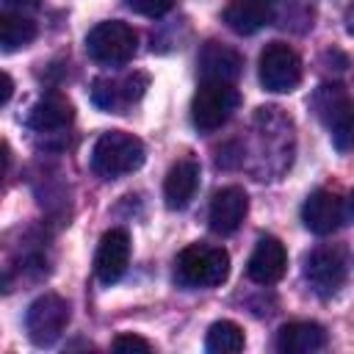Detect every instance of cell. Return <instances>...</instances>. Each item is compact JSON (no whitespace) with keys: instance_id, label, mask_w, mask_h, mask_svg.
Wrapping results in <instances>:
<instances>
[{"instance_id":"1","label":"cell","mask_w":354,"mask_h":354,"mask_svg":"<svg viewBox=\"0 0 354 354\" xmlns=\"http://www.w3.org/2000/svg\"><path fill=\"white\" fill-rule=\"evenodd\" d=\"M144 158L147 152L141 138L124 130H108L91 147V171L102 180H119L141 169Z\"/></svg>"},{"instance_id":"2","label":"cell","mask_w":354,"mask_h":354,"mask_svg":"<svg viewBox=\"0 0 354 354\" xmlns=\"http://www.w3.org/2000/svg\"><path fill=\"white\" fill-rule=\"evenodd\" d=\"M230 274V254L221 246L191 243L174 260V279L183 288H216Z\"/></svg>"},{"instance_id":"3","label":"cell","mask_w":354,"mask_h":354,"mask_svg":"<svg viewBox=\"0 0 354 354\" xmlns=\"http://www.w3.org/2000/svg\"><path fill=\"white\" fill-rule=\"evenodd\" d=\"M313 111L326 127L337 152L354 149V100L340 83H324L313 94Z\"/></svg>"},{"instance_id":"4","label":"cell","mask_w":354,"mask_h":354,"mask_svg":"<svg viewBox=\"0 0 354 354\" xmlns=\"http://www.w3.org/2000/svg\"><path fill=\"white\" fill-rule=\"evenodd\" d=\"M241 94L227 80H202L191 100V122L199 133H213L235 113Z\"/></svg>"},{"instance_id":"5","label":"cell","mask_w":354,"mask_h":354,"mask_svg":"<svg viewBox=\"0 0 354 354\" xmlns=\"http://www.w3.org/2000/svg\"><path fill=\"white\" fill-rule=\"evenodd\" d=\"M136 50H138V36L122 19H105L94 25L86 36V53L105 66L127 64L136 55Z\"/></svg>"},{"instance_id":"6","label":"cell","mask_w":354,"mask_h":354,"mask_svg":"<svg viewBox=\"0 0 354 354\" xmlns=\"http://www.w3.org/2000/svg\"><path fill=\"white\" fill-rule=\"evenodd\" d=\"M257 75L266 91L288 94L301 83V58L285 41H271L257 58Z\"/></svg>"},{"instance_id":"7","label":"cell","mask_w":354,"mask_h":354,"mask_svg":"<svg viewBox=\"0 0 354 354\" xmlns=\"http://www.w3.org/2000/svg\"><path fill=\"white\" fill-rule=\"evenodd\" d=\"M69 324V301L58 293H44L30 301L25 313V329L28 337L36 346H53Z\"/></svg>"},{"instance_id":"8","label":"cell","mask_w":354,"mask_h":354,"mask_svg":"<svg viewBox=\"0 0 354 354\" xmlns=\"http://www.w3.org/2000/svg\"><path fill=\"white\" fill-rule=\"evenodd\" d=\"M346 254L337 246H318L304 257V279L321 299L335 296L346 282Z\"/></svg>"},{"instance_id":"9","label":"cell","mask_w":354,"mask_h":354,"mask_svg":"<svg viewBox=\"0 0 354 354\" xmlns=\"http://www.w3.org/2000/svg\"><path fill=\"white\" fill-rule=\"evenodd\" d=\"M127 263H130V235L127 230L113 227L100 238V246L94 254V274L102 285H113L124 277Z\"/></svg>"},{"instance_id":"10","label":"cell","mask_w":354,"mask_h":354,"mask_svg":"<svg viewBox=\"0 0 354 354\" xmlns=\"http://www.w3.org/2000/svg\"><path fill=\"white\" fill-rule=\"evenodd\" d=\"M249 213V196L243 188L238 185H227V188H218L210 199V210H207V221H210V230L218 232V235H232L243 218Z\"/></svg>"},{"instance_id":"11","label":"cell","mask_w":354,"mask_h":354,"mask_svg":"<svg viewBox=\"0 0 354 354\" xmlns=\"http://www.w3.org/2000/svg\"><path fill=\"white\" fill-rule=\"evenodd\" d=\"M285 268H288V252H285L282 241L274 235H263L246 263L249 279L257 285H274L282 279Z\"/></svg>"},{"instance_id":"12","label":"cell","mask_w":354,"mask_h":354,"mask_svg":"<svg viewBox=\"0 0 354 354\" xmlns=\"http://www.w3.org/2000/svg\"><path fill=\"white\" fill-rule=\"evenodd\" d=\"M301 221L313 235H332L343 221V202L332 191H313L301 205Z\"/></svg>"},{"instance_id":"13","label":"cell","mask_w":354,"mask_h":354,"mask_svg":"<svg viewBox=\"0 0 354 354\" xmlns=\"http://www.w3.org/2000/svg\"><path fill=\"white\" fill-rule=\"evenodd\" d=\"M277 0H227L224 22L230 30L241 36H252L274 19Z\"/></svg>"},{"instance_id":"14","label":"cell","mask_w":354,"mask_h":354,"mask_svg":"<svg viewBox=\"0 0 354 354\" xmlns=\"http://www.w3.org/2000/svg\"><path fill=\"white\" fill-rule=\"evenodd\" d=\"M199 72L202 80H227L235 83L238 75L243 72V58L235 47L221 44V41H207L199 53Z\"/></svg>"},{"instance_id":"15","label":"cell","mask_w":354,"mask_h":354,"mask_svg":"<svg viewBox=\"0 0 354 354\" xmlns=\"http://www.w3.org/2000/svg\"><path fill=\"white\" fill-rule=\"evenodd\" d=\"M199 188V163L194 158H180L163 180V199L169 210H183Z\"/></svg>"},{"instance_id":"16","label":"cell","mask_w":354,"mask_h":354,"mask_svg":"<svg viewBox=\"0 0 354 354\" xmlns=\"http://www.w3.org/2000/svg\"><path fill=\"white\" fill-rule=\"evenodd\" d=\"M326 346V329L315 321H290L277 332V348L282 354H310Z\"/></svg>"},{"instance_id":"17","label":"cell","mask_w":354,"mask_h":354,"mask_svg":"<svg viewBox=\"0 0 354 354\" xmlns=\"http://www.w3.org/2000/svg\"><path fill=\"white\" fill-rule=\"evenodd\" d=\"M75 116L72 102L64 94H44L30 111H28V127L36 133H53V130H64Z\"/></svg>"},{"instance_id":"18","label":"cell","mask_w":354,"mask_h":354,"mask_svg":"<svg viewBox=\"0 0 354 354\" xmlns=\"http://www.w3.org/2000/svg\"><path fill=\"white\" fill-rule=\"evenodd\" d=\"M36 39V22L22 14H0V47L3 53H14L19 47H28Z\"/></svg>"},{"instance_id":"19","label":"cell","mask_w":354,"mask_h":354,"mask_svg":"<svg viewBox=\"0 0 354 354\" xmlns=\"http://www.w3.org/2000/svg\"><path fill=\"white\" fill-rule=\"evenodd\" d=\"M243 343H246L243 329L235 321H216V324H210L207 337H205V348L210 354H238L243 348Z\"/></svg>"},{"instance_id":"20","label":"cell","mask_w":354,"mask_h":354,"mask_svg":"<svg viewBox=\"0 0 354 354\" xmlns=\"http://www.w3.org/2000/svg\"><path fill=\"white\" fill-rule=\"evenodd\" d=\"M91 102H94L97 108H102V111H116L119 102H124L122 86L113 83L111 77H97V80L91 83Z\"/></svg>"},{"instance_id":"21","label":"cell","mask_w":354,"mask_h":354,"mask_svg":"<svg viewBox=\"0 0 354 354\" xmlns=\"http://www.w3.org/2000/svg\"><path fill=\"white\" fill-rule=\"evenodd\" d=\"M124 3L133 14H141V17H149V19L163 17L174 6V0H124Z\"/></svg>"},{"instance_id":"22","label":"cell","mask_w":354,"mask_h":354,"mask_svg":"<svg viewBox=\"0 0 354 354\" xmlns=\"http://www.w3.org/2000/svg\"><path fill=\"white\" fill-rule=\"evenodd\" d=\"M111 348L119 351V354H133V351L147 354V351H152L149 340H144V337H138V335H116L113 343H111Z\"/></svg>"},{"instance_id":"23","label":"cell","mask_w":354,"mask_h":354,"mask_svg":"<svg viewBox=\"0 0 354 354\" xmlns=\"http://www.w3.org/2000/svg\"><path fill=\"white\" fill-rule=\"evenodd\" d=\"M144 88H147V75H133V77H127V80L122 83V97H124V102H136V100L144 94Z\"/></svg>"},{"instance_id":"24","label":"cell","mask_w":354,"mask_h":354,"mask_svg":"<svg viewBox=\"0 0 354 354\" xmlns=\"http://www.w3.org/2000/svg\"><path fill=\"white\" fill-rule=\"evenodd\" d=\"M11 91H14V80H11V75H8V72H3V94H0V105H8Z\"/></svg>"},{"instance_id":"25","label":"cell","mask_w":354,"mask_h":354,"mask_svg":"<svg viewBox=\"0 0 354 354\" xmlns=\"http://www.w3.org/2000/svg\"><path fill=\"white\" fill-rule=\"evenodd\" d=\"M346 30L354 36V3L346 8Z\"/></svg>"},{"instance_id":"26","label":"cell","mask_w":354,"mask_h":354,"mask_svg":"<svg viewBox=\"0 0 354 354\" xmlns=\"http://www.w3.org/2000/svg\"><path fill=\"white\" fill-rule=\"evenodd\" d=\"M6 6H11V8H22V6H33L36 0H3Z\"/></svg>"},{"instance_id":"27","label":"cell","mask_w":354,"mask_h":354,"mask_svg":"<svg viewBox=\"0 0 354 354\" xmlns=\"http://www.w3.org/2000/svg\"><path fill=\"white\" fill-rule=\"evenodd\" d=\"M351 210H354V191H351Z\"/></svg>"}]
</instances>
